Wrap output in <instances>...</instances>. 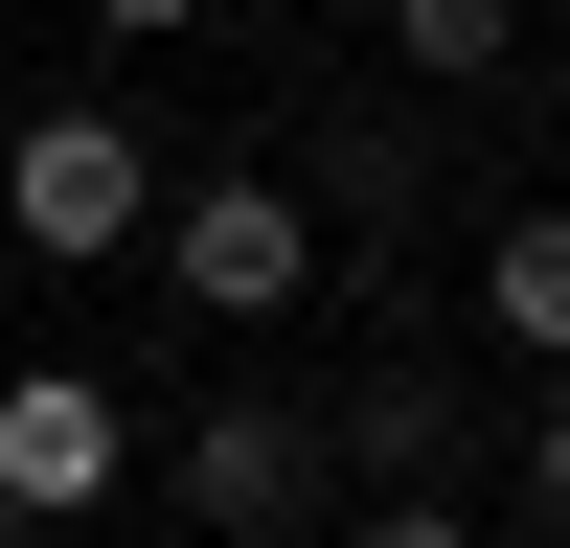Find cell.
<instances>
[{"label":"cell","instance_id":"6da1fadb","mask_svg":"<svg viewBox=\"0 0 570 548\" xmlns=\"http://www.w3.org/2000/svg\"><path fill=\"white\" fill-rule=\"evenodd\" d=\"M160 480H183V526H206V548H297L320 526V502H343V434H320V411L297 389H206V411H160Z\"/></svg>","mask_w":570,"mask_h":548},{"label":"cell","instance_id":"7a4b0ae2","mask_svg":"<svg viewBox=\"0 0 570 548\" xmlns=\"http://www.w3.org/2000/svg\"><path fill=\"white\" fill-rule=\"evenodd\" d=\"M0 228H23V252H137V228H160V160H137L115 91H69V115L0 137Z\"/></svg>","mask_w":570,"mask_h":548},{"label":"cell","instance_id":"3957f363","mask_svg":"<svg viewBox=\"0 0 570 548\" xmlns=\"http://www.w3.org/2000/svg\"><path fill=\"white\" fill-rule=\"evenodd\" d=\"M137 252H160V274H183L206 320H297V297H320V206H297L274 160H228V183H183V206L137 228Z\"/></svg>","mask_w":570,"mask_h":548},{"label":"cell","instance_id":"277c9868","mask_svg":"<svg viewBox=\"0 0 570 548\" xmlns=\"http://www.w3.org/2000/svg\"><path fill=\"white\" fill-rule=\"evenodd\" d=\"M115 480H137V411L91 389V365H23V389H0V502H23V526H91Z\"/></svg>","mask_w":570,"mask_h":548},{"label":"cell","instance_id":"5b68a950","mask_svg":"<svg viewBox=\"0 0 570 548\" xmlns=\"http://www.w3.org/2000/svg\"><path fill=\"white\" fill-rule=\"evenodd\" d=\"M480 343L525 365V389L570 365V206H502V228H480Z\"/></svg>","mask_w":570,"mask_h":548},{"label":"cell","instance_id":"8992f818","mask_svg":"<svg viewBox=\"0 0 570 548\" xmlns=\"http://www.w3.org/2000/svg\"><path fill=\"white\" fill-rule=\"evenodd\" d=\"M320 434H343L365 480H434V457H456V389H434V365H365V389L320 411Z\"/></svg>","mask_w":570,"mask_h":548},{"label":"cell","instance_id":"52a82bcc","mask_svg":"<svg viewBox=\"0 0 570 548\" xmlns=\"http://www.w3.org/2000/svg\"><path fill=\"white\" fill-rule=\"evenodd\" d=\"M502 46H525V0H389V69H434V91H480Z\"/></svg>","mask_w":570,"mask_h":548},{"label":"cell","instance_id":"ba28073f","mask_svg":"<svg viewBox=\"0 0 570 548\" xmlns=\"http://www.w3.org/2000/svg\"><path fill=\"white\" fill-rule=\"evenodd\" d=\"M343 548H480V502H434V480H389V502H365Z\"/></svg>","mask_w":570,"mask_h":548},{"label":"cell","instance_id":"9c48e42d","mask_svg":"<svg viewBox=\"0 0 570 548\" xmlns=\"http://www.w3.org/2000/svg\"><path fill=\"white\" fill-rule=\"evenodd\" d=\"M525 526H570V365L525 389Z\"/></svg>","mask_w":570,"mask_h":548},{"label":"cell","instance_id":"30bf717a","mask_svg":"<svg viewBox=\"0 0 570 548\" xmlns=\"http://www.w3.org/2000/svg\"><path fill=\"white\" fill-rule=\"evenodd\" d=\"M91 23H115V46H183V23H206V0H91Z\"/></svg>","mask_w":570,"mask_h":548},{"label":"cell","instance_id":"8fae6325","mask_svg":"<svg viewBox=\"0 0 570 548\" xmlns=\"http://www.w3.org/2000/svg\"><path fill=\"white\" fill-rule=\"evenodd\" d=\"M0 548H46V526H23V502H0Z\"/></svg>","mask_w":570,"mask_h":548},{"label":"cell","instance_id":"7c38bea8","mask_svg":"<svg viewBox=\"0 0 570 548\" xmlns=\"http://www.w3.org/2000/svg\"><path fill=\"white\" fill-rule=\"evenodd\" d=\"M343 23H389V0H343Z\"/></svg>","mask_w":570,"mask_h":548}]
</instances>
